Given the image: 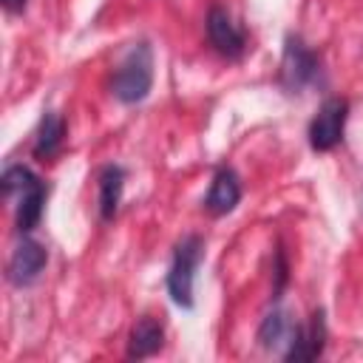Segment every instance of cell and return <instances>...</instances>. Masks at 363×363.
<instances>
[{"label":"cell","mask_w":363,"mask_h":363,"mask_svg":"<svg viewBox=\"0 0 363 363\" xmlns=\"http://www.w3.org/2000/svg\"><path fill=\"white\" fill-rule=\"evenodd\" d=\"M150 85H153V51L147 43H136L116 68L111 91L119 102L133 105L150 94Z\"/></svg>","instance_id":"cell-1"},{"label":"cell","mask_w":363,"mask_h":363,"mask_svg":"<svg viewBox=\"0 0 363 363\" xmlns=\"http://www.w3.org/2000/svg\"><path fill=\"white\" fill-rule=\"evenodd\" d=\"M201 255H204L201 235H184L173 250V261H170V272H167V292H170L173 303L184 306V309L193 306V275H196Z\"/></svg>","instance_id":"cell-2"},{"label":"cell","mask_w":363,"mask_h":363,"mask_svg":"<svg viewBox=\"0 0 363 363\" xmlns=\"http://www.w3.org/2000/svg\"><path fill=\"white\" fill-rule=\"evenodd\" d=\"M346 119H349V102L343 96H329L318 108L312 122H309V145H312V150H318V153L332 150L343 139Z\"/></svg>","instance_id":"cell-3"},{"label":"cell","mask_w":363,"mask_h":363,"mask_svg":"<svg viewBox=\"0 0 363 363\" xmlns=\"http://www.w3.org/2000/svg\"><path fill=\"white\" fill-rule=\"evenodd\" d=\"M315 77H318V57L298 37H286L284 60H281V82H284V88L301 91Z\"/></svg>","instance_id":"cell-4"},{"label":"cell","mask_w":363,"mask_h":363,"mask_svg":"<svg viewBox=\"0 0 363 363\" xmlns=\"http://www.w3.org/2000/svg\"><path fill=\"white\" fill-rule=\"evenodd\" d=\"M45 261H48L45 247L37 244V241H31V238H23V241L14 247L11 258H9V281H11L14 286H28V284H34V281L40 278Z\"/></svg>","instance_id":"cell-5"},{"label":"cell","mask_w":363,"mask_h":363,"mask_svg":"<svg viewBox=\"0 0 363 363\" xmlns=\"http://www.w3.org/2000/svg\"><path fill=\"white\" fill-rule=\"evenodd\" d=\"M323 343H326V320H323V312L318 309V312H312L306 326H295L284 357L286 360H315V357H320Z\"/></svg>","instance_id":"cell-6"},{"label":"cell","mask_w":363,"mask_h":363,"mask_svg":"<svg viewBox=\"0 0 363 363\" xmlns=\"http://www.w3.org/2000/svg\"><path fill=\"white\" fill-rule=\"evenodd\" d=\"M207 37L216 45V51H221L224 57H233V60H238L244 54V48H247V40H244L241 28L218 6L210 9V14H207Z\"/></svg>","instance_id":"cell-7"},{"label":"cell","mask_w":363,"mask_h":363,"mask_svg":"<svg viewBox=\"0 0 363 363\" xmlns=\"http://www.w3.org/2000/svg\"><path fill=\"white\" fill-rule=\"evenodd\" d=\"M238 201H241V182H238L235 170L221 167V170L213 176V184H210V190H207L204 207H207L213 216H227L230 210H235Z\"/></svg>","instance_id":"cell-8"},{"label":"cell","mask_w":363,"mask_h":363,"mask_svg":"<svg viewBox=\"0 0 363 363\" xmlns=\"http://www.w3.org/2000/svg\"><path fill=\"white\" fill-rule=\"evenodd\" d=\"M20 193V204H17V230L20 233H28L40 224L43 218V204H45V187L43 182L31 173L26 179V184L17 190Z\"/></svg>","instance_id":"cell-9"},{"label":"cell","mask_w":363,"mask_h":363,"mask_svg":"<svg viewBox=\"0 0 363 363\" xmlns=\"http://www.w3.org/2000/svg\"><path fill=\"white\" fill-rule=\"evenodd\" d=\"M162 340H164V329L156 318L150 315H142L133 329H130V340H128V357H150L162 349Z\"/></svg>","instance_id":"cell-10"},{"label":"cell","mask_w":363,"mask_h":363,"mask_svg":"<svg viewBox=\"0 0 363 363\" xmlns=\"http://www.w3.org/2000/svg\"><path fill=\"white\" fill-rule=\"evenodd\" d=\"M122 184H125V170L119 164H105L99 173V216L105 221H111L119 210Z\"/></svg>","instance_id":"cell-11"},{"label":"cell","mask_w":363,"mask_h":363,"mask_svg":"<svg viewBox=\"0 0 363 363\" xmlns=\"http://www.w3.org/2000/svg\"><path fill=\"white\" fill-rule=\"evenodd\" d=\"M62 136H65V122L57 113L48 111L43 116L40 130H37V139H34V156L37 159H51L62 147Z\"/></svg>","instance_id":"cell-12"},{"label":"cell","mask_w":363,"mask_h":363,"mask_svg":"<svg viewBox=\"0 0 363 363\" xmlns=\"http://www.w3.org/2000/svg\"><path fill=\"white\" fill-rule=\"evenodd\" d=\"M292 332H295V326L289 323L286 312L275 309V312H269V315L264 318V323H261V329H258V340L269 349V346H278L281 340H289Z\"/></svg>","instance_id":"cell-13"},{"label":"cell","mask_w":363,"mask_h":363,"mask_svg":"<svg viewBox=\"0 0 363 363\" xmlns=\"http://www.w3.org/2000/svg\"><path fill=\"white\" fill-rule=\"evenodd\" d=\"M3 6H6L9 11H23V9H26V0H3Z\"/></svg>","instance_id":"cell-14"}]
</instances>
